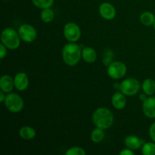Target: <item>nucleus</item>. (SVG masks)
Returning a JSON list of instances; mask_svg holds the SVG:
<instances>
[{
  "mask_svg": "<svg viewBox=\"0 0 155 155\" xmlns=\"http://www.w3.org/2000/svg\"><path fill=\"white\" fill-rule=\"evenodd\" d=\"M127 66L120 61H114L109 64L107 68V74L109 77L114 80L123 78L127 74Z\"/></svg>",
  "mask_w": 155,
  "mask_h": 155,
  "instance_id": "obj_6",
  "label": "nucleus"
},
{
  "mask_svg": "<svg viewBox=\"0 0 155 155\" xmlns=\"http://www.w3.org/2000/svg\"><path fill=\"white\" fill-rule=\"evenodd\" d=\"M140 89L139 82L135 78H127L120 84L121 92L127 96H133L139 92Z\"/></svg>",
  "mask_w": 155,
  "mask_h": 155,
  "instance_id": "obj_5",
  "label": "nucleus"
},
{
  "mask_svg": "<svg viewBox=\"0 0 155 155\" xmlns=\"http://www.w3.org/2000/svg\"><path fill=\"white\" fill-rule=\"evenodd\" d=\"M82 58L87 63H93L97 59L96 51L91 47H86L82 50Z\"/></svg>",
  "mask_w": 155,
  "mask_h": 155,
  "instance_id": "obj_15",
  "label": "nucleus"
},
{
  "mask_svg": "<svg viewBox=\"0 0 155 155\" xmlns=\"http://www.w3.org/2000/svg\"><path fill=\"white\" fill-rule=\"evenodd\" d=\"M104 130L101 128L96 127L95 130L91 133V139L95 143H99L104 139Z\"/></svg>",
  "mask_w": 155,
  "mask_h": 155,
  "instance_id": "obj_19",
  "label": "nucleus"
},
{
  "mask_svg": "<svg viewBox=\"0 0 155 155\" xmlns=\"http://www.w3.org/2000/svg\"><path fill=\"white\" fill-rule=\"evenodd\" d=\"M92 120L95 127L106 130L113 124L114 115L109 109L106 107H99L94 111Z\"/></svg>",
  "mask_w": 155,
  "mask_h": 155,
  "instance_id": "obj_1",
  "label": "nucleus"
},
{
  "mask_svg": "<svg viewBox=\"0 0 155 155\" xmlns=\"http://www.w3.org/2000/svg\"><path fill=\"white\" fill-rule=\"evenodd\" d=\"M142 145V140L136 136H129L125 139V145L133 151L138 150Z\"/></svg>",
  "mask_w": 155,
  "mask_h": 155,
  "instance_id": "obj_14",
  "label": "nucleus"
},
{
  "mask_svg": "<svg viewBox=\"0 0 155 155\" xmlns=\"http://www.w3.org/2000/svg\"><path fill=\"white\" fill-rule=\"evenodd\" d=\"M15 82L9 75H3L0 79V89L4 92H10L13 89Z\"/></svg>",
  "mask_w": 155,
  "mask_h": 155,
  "instance_id": "obj_13",
  "label": "nucleus"
},
{
  "mask_svg": "<svg viewBox=\"0 0 155 155\" xmlns=\"http://www.w3.org/2000/svg\"><path fill=\"white\" fill-rule=\"evenodd\" d=\"M86 154V151L83 148L77 146L72 147L66 151L67 155H85Z\"/></svg>",
  "mask_w": 155,
  "mask_h": 155,
  "instance_id": "obj_23",
  "label": "nucleus"
},
{
  "mask_svg": "<svg viewBox=\"0 0 155 155\" xmlns=\"http://www.w3.org/2000/svg\"><path fill=\"white\" fill-rule=\"evenodd\" d=\"M111 102L115 108L117 110H121L127 105V98L123 92H116L112 96Z\"/></svg>",
  "mask_w": 155,
  "mask_h": 155,
  "instance_id": "obj_12",
  "label": "nucleus"
},
{
  "mask_svg": "<svg viewBox=\"0 0 155 155\" xmlns=\"http://www.w3.org/2000/svg\"><path fill=\"white\" fill-rule=\"evenodd\" d=\"M64 37L71 42H75L80 39L81 36V30L75 23L69 22L65 24L64 28Z\"/></svg>",
  "mask_w": 155,
  "mask_h": 155,
  "instance_id": "obj_7",
  "label": "nucleus"
},
{
  "mask_svg": "<svg viewBox=\"0 0 155 155\" xmlns=\"http://www.w3.org/2000/svg\"><path fill=\"white\" fill-rule=\"evenodd\" d=\"M99 13L104 19L112 20L116 16V9L110 3L103 2L99 6Z\"/></svg>",
  "mask_w": 155,
  "mask_h": 155,
  "instance_id": "obj_9",
  "label": "nucleus"
},
{
  "mask_svg": "<svg viewBox=\"0 0 155 155\" xmlns=\"http://www.w3.org/2000/svg\"><path fill=\"white\" fill-rule=\"evenodd\" d=\"M142 90L148 96L154 95L155 92V81L152 79H146L142 83Z\"/></svg>",
  "mask_w": 155,
  "mask_h": 155,
  "instance_id": "obj_17",
  "label": "nucleus"
},
{
  "mask_svg": "<svg viewBox=\"0 0 155 155\" xmlns=\"http://www.w3.org/2000/svg\"><path fill=\"white\" fill-rule=\"evenodd\" d=\"M5 97L6 95H5V92L1 90V92H0V102H4L5 99Z\"/></svg>",
  "mask_w": 155,
  "mask_h": 155,
  "instance_id": "obj_27",
  "label": "nucleus"
},
{
  "mask_svg": "<svg viewBox=\"0 0 155 155\" xmlns=\"http://www.w3.org/2000/svg\"><path fill=\"white\" fill-rule=\"evenodd\" d=\"M81 56V48L74 42L66 44L62 49V58L64 61L69 66H75L77 64Z\"/></svg>",
  "mask_w": 155,
  "mask_h": 155,
  "instance_id": "obj_2",
  "label": "nucleus"
},
{
  "mask_svg": "<svg viewBox=\"0 0 155 155\" xmlns=\"http://www.w3.org/2000/svg\"><path fill=\"white\" fill-rule=\"evenodd\" d=\"M1 41L3 45L9 49H16L21 43V37L19 33L12 28H6L3 30L1 34Z\"/></svg>",
  "mask_w": 155,
  "mask_h": 155,
  "instance_id": "obj_3",
  "label": "nucleus"
},
{
  "mask_svg": "<svg viewBox=\"0 0 155 155\" xmlns=\"http://www.w3.org/2000/svg\"><path fill=\"white\" fill-rule=\"evenodd\" d=\"M32 1L36 7L41 9L51 8L54 3V0H32Z\"/></svg>",
  "mask_w": 155,
  "mask_h": 155,
  "instance_id": "obj_21",
  "label": "nucleus"
},
{
  "mask_svg": "<svg viewBox=\"0 0 155 155\" xmlns=\"http://www.w3.org/2000/svg\"><path fill=\"white\" fill-rule=\"evenodd\" d=\"M140 21L142 24L145 26H151L154 24L155 17L154 14L150 12H145L141 15Z\"/></svg>",
  "mask_w": 155,
  "mask_h": 155,
  "instance_id": "obj_18",
  "label": "nucleus"
},
{
  "mask_svg": "<svg viewBox=\"0 0 155 155\" xmlns=\"http://www.w3.org/2000/svg\"><path fill=\"white\" fill-rule=\"evenodd\" d=\"M18 33L21 40L26 42H32L36 39L37 33L33 26L30 24H23L19 27Z\"/></svg>",
  "mask_w": 155,
  "mask_h": 155,
  "instance_id": "obj_8",
  "label": "nucleus"
},
{
  "mask_svg": "<svg viewBox=\"0 0 155 155\" xmlns=\"http://www.w3.org/2000/svg\"><path fill=\"white\" fill-rule=\"evenodd\" d=\"M142 110L148 117L155 118V97H149L143 101Z\"/></svg>",
  "mask_w": 155,
  "mask_h": 155,
  "instance_id": "obj_10",
  "label": "nucleus"
},
{
  "mask_svg": "<svg viewBox=\"0 0 155 155\" xmlns=\"http://www.w3.org/2000/svg\"><path fill=\"white\" fill-rule=\"evenodd\" d=\"M5 45H3L2 43L0 44V58L1 59H3L7 54V49H6Z\"/></svg>",
  "mask_w": 155,
  "mask_h": 155,
  "instance_id": "obj_25",
  "label": "nucleus"
},
{
  "mask_svg": "<svg viewBox=\"0 0 155 155\" xmlns=\"http://www.w3.org/2000/svg\"><path fill=\"white\" fill-rule=\"evenodd\" d=\"M120 155H134V152H133V150L131 149H124L123 151H121L120 152Z\"/></svg>",
  "mask_w": 155,
  "mask_h": 155,
  "instance_id": "obj_26",
  "label": "nucleus"
},
{
  "mask_svg": "<svg viewBox=\"0 0 155 155\" xmlns=\"http://www.w3.org/2000/svg\"><path fill=\"white\" fill-rule=\"evenodd\" d=\"M54 13L50 8L42 9L41 12V19L45 23H50L54 20Z\"/></svg>",
  "mask_w": 155,
  "mask_h": 155,
  "instance_id": "obj_20",
  "label": "nucleus"
},
{
  "mask_svg": "<svg viewBox=\"0 0 155 155\" xmlns=\"http://www.w3.org/2000/svg\"><path fill=\"white\" fill-rule=\"evenodd\" d=\"M142 152L144 155H155V142H147L144 144Z\"/></svg>",
  "mask_w": 155,
  "mask_h": 155,
  "instance_id": "obj_22",
  "label": "nucleus"
},
{
  "mask_svg": "<svg viewBox=\"0 0 155 155\" xmlns=\"http://www.w3.org/2000/svg\"><path fill=\"white\" fill-rule=\"evenodd\" d=\"M153 25H154V30H155V21H154V24H153Z\"/></svg>",
  "mask_w": 155,
  "mask_h": 155,
  "instance_id": "obj_29",
  "label": "nucleus"
},
{
  "mask_svg": "<svg viewBox=\"0 0 155 155\" xmlns=\"http://www.w3.org/2000/svg\"><path fill=\"white\" fill-rule=\"evenodd\" d=\"M145 95H147L146 94H141L140 95V97H139V98H140V99L142 100V101H145V99H146V96H145Z\"/></svg>",
  "mask_w": 155,
  "mask_h": 155,
  "instance_id": "obj_28",
  "label": "nucleus"
},
{
  "mask_svg": "<svg viewBox=\"0 0 155 155\" xmlns=\"http://www.w3.org/2000/svg\"><path fill=\"white\" fill-rule=\"evenodd\" d=\"M149 136L151 137V140L155 142V122L151 124L149 129Z\"/></svg>",
  "mask_w": 155,
  "mask_h": 155,
  "instance_id": "obj_24",
  "label": "nucleus"
},
{
  "mask_svg": "<svg viewBox=\"0 0 155 155\" xmlns=\"http://www.w3.org/2000/svg\"><path fill=\"white\" fill-rule=\"evenodd\" d=\"M19 135L21 139H25V140H30L36 136V132L32 127L25 126V127H21L19 131Z\"/></svg>",
  "mask_w": 155,
  "mask_h": 155,
  "instance_id": "obj_16",
  "label": "nucleus"
},
{
  "mask_svg": "<svg viewBox=\"0 0 155 155\" xmlns=\"http://www.w3.org/2000/svg\"><path fill=\"white\" fill-rule=\"evenodd\" d=\"M5 106L9 111L18 113L24 108V101L20 95L16 93H9L6 95L4 101Z\"/></svg>",
  "mask_w": 155,
  "mask_h": 155,
  "instance_id": "obj_4",
  "label": "nucleus"
},
{
  "mask_svg": "<svg viewBox=\"0 0 155 155\" xmlns=\"http://www.w3.org/2000/svg\"><path fill=\"white\" fill-rule=\"evenodd\" d=\"M15 86L18 90L24 91L28 87L29 78L24 73H18L14 78Z\"/></svg>",
  "mask_w": 155,
  "mask_h": 155,
  "instance_id": "obj_11",
  "label": "nucleus"
}]
</instances>
